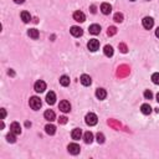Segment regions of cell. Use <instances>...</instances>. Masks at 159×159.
<instances>
[{"label":"cell","instance_id":"37","mask_svg":"<svg viewBox=\"0 0 159 159\" xmlns=\"http://www.w3.org/2000/svg\"><path fill=\"white\" fill-rule=\"evenodd\" d=\"M157 101H158V102H159V92H158V93H157Z\"/></svg>","mask_w":159,"mask_h":159},{"label":"cell","instance_id":"32","mask_svg":"<svg viewBox=\"0 0 159 159\" xmlns=\"http://www.w3.org/2000/svg\"><path fill=\"white\" fill-rule=\"evenodd\" d=\"M5 117H6V111L4 108H1V118L5 119Z\"/></svg>","mask_w":159,"mask_h":159},{"label":"cell","instance_id":"24","mask_svg":"<svg viewBox=\"0 0 159 159\" xmlns=\"http://www.w3.org/2000/svg\"><path fill=\"white\" fill-rule=\"evenodd\" d=\"M103 52L106 56H108V57H111V56H113V47L111 46V45H106L104 49H103Z\"/></svg>","mask_w":159,"mask_h":159},{"label":"cell","instance_id":"27","mask_svg":"<svg viewBox=\"0 0 159 159\" xmlns=\"http://www.w3.org/2000/svg\"><path fill=\"white\" fill-rule=\"evenodd\" d=\"M152 81L154 85H159V72H156L152 75Z\"/></svg>","mask_w":159,"mask_h":159},{"label":"cell","instance_id":"25","mask_svg":"<svg viewBox=\"0 0 159 159\" xmlns=\"http://www.w3.org/2000/svg\"><path fill=\"white\" fill-rule=\"evenodd\" d=\"M15 135H16V134L13 133V132H10V133L6 135V141L9 143H15V142H16V137H15Z\"/></svg>","mask_w":159,"mask_h":159},{"label":"cell","instance_id":"8","mask_svg":"<svg viewBox=\"0 0 159 159\" xmlns=\"http://www.w3.org/2000/svg\"><path fill=\"white\" fill-rule=\"evenodd\" d=\"M73 19L76 20L77 22H83L86 20V15L82 13V11H80V10H77V11H75L73 13Z\"/></svg>","mask_w":159,"mask_h":159},{"label":"cell","instance_id":"35","mask_svg":"<svg viewBox=\"0 0 159 159\" xmlns=\"http://www.w3.org/2000/svg\"><path fill=\"white\" fill-rule=\"evenodd\" d=\"M91 11H92V13H96V6H94V5L91 6Z\"/></svg>","mask_w":159,"mask_h":159},{"label":"cell","instance_id":"2","mask_svg":"<svg viewBox=\"0 0 159 159\" xmlns=\"http://www.w3.org/2000/svg\"><path fill=\"white\" fill-rule=\"evenodd\" d=\"M85 119H86V124H88V126H94V124H97V121H98L97 116L94 115V113H92V112L87 113Z\"/></svg>","mask_w":159,"mask_h":159},{"label":"cell","instance_id":"19","mask_svg":"<svg viewBox=\"0 0 159 159\" xmlns=\"http://www.w3.org/2000/svg\"><path fill=\"white\" fill-rule=\"evenodd\" d=\"M20 16H21V20L25 22V24H28V22L31 20V15H30L29 11H21V14H20Z\"/></svg>","mask_w":159,"mask_h":159},{"label":"cell","instance_id":"5","mask_svg":"<svg viewBox=\"0 0 159 159\" xmlns=\"http://www.w3.org/2000/svg\"><path fill=\"white\" fill-rule=\"evenodd\" d=\"M67 150H69V153L72 154V156H77L80 153V150H81V148H80V146L76 144V143H71V144H69V147H67Z\"/></svg>","mask_w":159,"mask_h":159},{"label":"cell","instance_id":"1","mask_svg":"<svg viewBox=\"0 0 159 159\" xmlns=\"http://www.w3.org/2000/svg\"><path fill=\"white\" fill-rule=\"evenodd\" d=\"M29 104H30V107H31L34 111H37V109H40L41 108V104H42V102H41V100L39 97H36V96H34L30 98V101H29Z\"/></svg>","mask_w":159,"mask_h":159},{"label":"cell","instance_id":"17","mask_svg":"<svg viewBox=\"0 0 159 159\" xmlns=\"http://www.w3.org/2000/svg\"><path fill=\"white\" fill-rule=\"evenodd\" d=\"M82 135V131L80 129V128H75V129L71 132V137H72V139H75V141H78L80 138H81Z\"/></svg>","mask_w":159,"mask_h":159},{"label":"cell","instance_id":"30","mask_svg":"<svg viewBox=\"0 0 159 159\" xmlns=\"http://www.w3.org/2000/svg\"><path fill=\"white\" fill-rule=\"evenodd\" d=\"M97 142L98 143H104V135H103V133H97Z\"/></svg>","mask_w":159,"mask_h":159},{"label":"cell","instance_id":"4","mask_svg":"<svg viewBox=\"0 0 159 159\" xmlns=\"http://www.w3.org/2000/svg\"><path fill=\"white\" fill-rule=\"evenodd\" d=\"M34 90H35L37 93L44 92V91L46 90V83H45L44 81H41V80H39V81H36L35 85H34Z\"/></svg>","mask_w":159,"mask_h":159},{"label":"cell","instance_id":"31","mask_svg":"<svg viewBox=\"0 0 159 159\" xmlns=\"http://www.w3.org/2000/svg\"><path fill=\"white\" fill-rule=\"evenodd\" d=\"M59 122H60V123H62V124H65V123L67 122V118H66V117H60Z\"/></svg>","mask_w":159,"mask_h":159},{"label":"cell","instance_id":"11","mask_svg":"<svg viewBox=\"0 0 159 159\" xmlns=\"http://www.w3.org/2000/svg\"><path fill=\"white\" fill-rule=\"evenodd\" d=\"M46 102L49 104H54L56 102V94L55 92H52V91H50L47 94H46Z\"/></svg>","mask_w":159,"mask_h":159},{"label":"cell","instance_id":"28","mask_svg":"<svg viewBox=\"0 0 159 159\" xmlns=\"http://www.w3.org/2000/svg\"><path fill=\"white\" fill-rule=\"evenodd\" d=\"M116 32H117V29L115 28V26H109L108 28V31H107V34L109 36H113V35H116Z\"/></svg>","mask_w":159,"mask_h":159},{"label":"cell","instance_id":"36","mask_svg":"<svg viewBox=\"0 0 159 159\" xmlns=\"http://www.w3.org/2000/svg\"><path fill=\"white\" fill-rule=\"evenodd\" d=\"M156 36L159 37V28H157V30H156Z\"/></svg>","mask_w":159,"mask_h":159},{"label":"cell","instance_id":"26","mask_svg":"<svg viewBox=\"0 0 159 159\" xmlns=\"http://www.w3.org/2000/svg\"><path fill=\"white\" fill-rule=\"evenodd\" d=\"M113 20H115L116 22H122V21H123V14L116 13L115 16H113Z\"/></svg>","mask_w":159,"mask_h":159},{"label":"cell","instance_id":"13","mask_svg":"<svg viewBox=\"0 0 159 159\" xmlns=\"http://www.w3.org/2000/svg\"><path fill=\"white\" fill-rule=\"evenodd\" d=\"M80 81H81V83L83 86H90L91 83H92V78H91L88 75H82L81 78H80Z\"/></svg>","mask_w":159,"mask_h":159},{"label":"cell","instance_id":"12","mask_svg":"<svg viewBox=\"0 0 159 159\" xmlns=\"http://www.w3.org/2000/svg\"><path fill=\"white\" fill-rule=\"evenodd\" d=\"M44 117H45V119H47L49 122H52V121H55V112L54 111H51V109H47L46 112L44 113Z\"/></svg>","mask_w":159,"mask_h":159},{"label":"cell","instance_id":"9","mask_svg":"<svg viewBox=\"0 0 159 159\" xmlns=\"http://www.w3.org/2000/svg\"><path fill=\"white\" fill-rule=\"evenodd\" d=\"M10 132H13V133L15 134H20L21 133V127H20V124H19L18 122H13L10 124Z\"/></svg>","mask_w":159,"mask_h":159},{"label":"cell","instance_id":"16","mask_svg":"<svg viewBox=\"0 0 159 159\" xmlns=\"http://www.w3.org/2000/svg\"><path fill=\"white\" fill-rule=\"evenodd\" d=\"M101 11H102V13H103L104 15H108V14L112 11V6L109 5L108 3H103V4L101 5Z\"/></svg>","mask_w":159,"mask_h":159},{"label":"cell","instance_id":"18","mask_svg":"<svg viewBox=\"0 0 159 159\" xmlns=\"http://www.w3.org/2000/svg\"><path fill=\"white\" fill-rule=\"evenodd\" d=\"M141 111L143 115H146V116H148L152 113V107L148 104V103H144V104H142V107H141Z\"/></svg>","mask_w":159,"mask_h":159},{"label":"cell","instance_id":"21","mask_svg":"<svg viewBox=\"0 0 159 159\" xmlns=\"http://www.w3.org/2000/svg\"><path fill=\"white\" fill-rule=\"evenodd\" d=\"M28 35L31 37V39L34 40H36V39H39V30H36V29H30L29 31H28Z\"/></svg>","mask_w":159,"mask_h":159},{"label":"cell","instance_id":"7","mask_svg":"<svg viewBox=\"0 0 159 159\" xmlns=\"http://www.w3.org/2000/svg\"><path fill=\"white\" fill-rule=\"evenodd\" d=\"M142 24H143V28L147 29V30H149V29H152L153 28V25H154V20L150 16H146L144 19L142 20Z\"/></svg>","mask_w":159,"mask_h":159},{"label":"cell","instance_id":"6","mask_svg":"<svg viewBox=\"0 0 159 159\" xmlns=\"http://www.w3.org/2000/svg\"><path fill=\"white\" fill-rule=\"evenodd\" d=\"M59 108H60V111H62L63 113H67V112H70V111H71V104H70V102H69V101L63 100V101L60 102Z\"/></svg>","mask_w":159,"mask_h":159},{"label":"cell","instance_id":"22","mask_svg":"<svg viewBox=\"0 0 159 159\" xmlns=\"http://www.w3.org/2000/svg\"><path fill=\"white\" fill-rule=\"evenodd\" d=\"M45 132L50 135H54L56 133V127L54 126V124H47V126L45 127Z\"/></svg>","mask_w":159,"mask_h":159},{"label":"cell","instance_id":"14","mask_svg":"<svg viewBox=\"0 0 159 159\" xmlns=\"http://www.w3.org/2000/svg\"><path fill=\"white\" fill-rule=\"evenodd\" d=\"M96 97L98 100H104L107 97V92H106L104 88H97L96 90Z\"/></svg>","mask_w":159,"mask_h":159},{"label":"cell","instance_id":"33","mask_svg":"<svg viewBox=\"0 0 159 159\" xmlns=\"http://www.w3.org/2000/svg\"><path fill=\"white\" fill-rule=\"evenodd\" d=\"M119 47L121 49H122V50H121V51H122V52H127V47H126V45H119Z\"/></svg>","mask_w":159,"mask_h":159},{"label":"cell","instance_id":"20","mask_svg":"<svg viewBox=\"0 0 159 159\" xmlns=\"http://www.w3.org/2000/svg\"><path fill=\"white\" fill-rule=\"evenodd\" d=\"M83 141L87 144H91V143L93 142V134L91 133V132H86L85 134H83Z\"/></svg>","mask_w":159,"mask_h":159},{"label":"cell","instance_id":"15","mask_svg":"<svg viewBox=\"0 0 159 159\" xmlns=\"http://www.w3.org/2000/svg\"><path fill=\"white\" fill-rule=\"evenodd\" d=\"M90 34H92V35H98V34L101 32V26L97 25V24H93L90 26Z\"/></svg>","mask_w":159,"mask_h":159},{"label":"cell","instance_id":"3","mask_svg":"<svg viewBox=\"0 0 159 159\" xmlns=\"http://www.w3.org/2000/svg\"><path fill=\"white\" fill-rule=\"evenodd\" d=\"M87 47H88V50L90 51H97L98 49H100V41L96 40V39H92V40H90L88 41V44H87Z\"/></svg>","mask_w":159,"mask_h":159},{"label":"cell","instance_id":"34","mask_svg":"<svg viewBox=\"0 0 159 159\" xmlns=\"http://www.w3.org/2000/svg\"><path fill=\"white\" fill-rule=\"evenodd\" d=\"M25 0H14V3H16V4H22Z\"/></svg>","mask_w":159,"mask_h":159},{"label":"cell","instance_id":"38","mask_svg":"<svg viewBox=\"0 0 159 159\" xmlns=\"http://www.w3.org/2000/svg\"><path fill=\"white\" fill-rule=\"evenodd\" d=\"M131 1H134V0H131Z\"/></svg>","mask_w":159,"mask_h":159},{"label":"cell","instance_id":"23","mask_svg":"<svg viewBox=\"0 0 159 159\" xmlns=\"http://www.w3.org/2000/svg\"><path fill=\"white\" fill-rule=\"evenodd\" d=\"M60 85L63 86V87H67L70 85V77L66 76V75L61 76V77H60Z\"/></svg>","mask_w":159,"mask_h":159},{"label":"cell","instance_id":"29","mask_svg":"<svg viewBox=\"0 0 159 159\" xmlns=\"http://www.w3.org/2000/svg\"><path fill=\"white\" fill-rule=\"evenodd\" d=\"M144 97L147 98V100H152V98H153V93H152V91L146 90V91H144Z\"/></svg>","mask_w":159,"mask_h":159},{"label":"cell","instance_id":"10","mask_svg":"<svg viewBox=\"0 0 159 159\" xmlns=\"http://www.w3.org/2000/svg\"><path fill=\"white\" fill-rule=\"evenodd\" d=\"M70 32H71V35L75 36V37H80V36H82V34H83L82 29L78 28V26H72L70 30Z\"/></svg>","mask_w":159,"mask_h":159}]
</instances>
